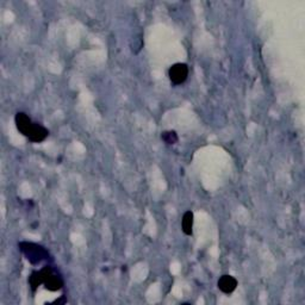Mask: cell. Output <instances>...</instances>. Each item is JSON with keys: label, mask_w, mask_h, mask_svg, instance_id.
I'll return each mask as SVG.
<instances>
[{"label": "cell", "mask_w": 305, "mask_h": 305, "mask_svg": "<svg viewBox=\"0 0 305 305\" xmlns=\"http://www.w3.org/2000/svg\"><path fill=\"white\" fill-rule=\"evenodd\" d=\"M161 138L162 141L165 142L166 144H170V146H172V144H175L176 142H178V133H176L174 130H168V131H163L162 135H161Z\"/></svg>", "instance_id": "cell-9"}, {"label": "cell", "mask_w": 305, "mask_h": 305, "mask_svg": "<svg viewBox=\"0 0 305 305\" xmlns=\"http://www.w3.org/2000/svg\"><path fill=\"white\" fill-rule=\"evenodd\" d=\"M29 284L31 286L32 291H36L40 285L43 284V276L41 271H34L29 277Z\"/></svg>", "instance_id": "cell-8"}, {"label": "cell", "mask_w": 305, "mask_h": 305, "mask_svg": "<svg viewBox=\"0 0 305 305\" xmlns=\"http://www.w3.org/2000/svg\"><path fill=\"white\" fill-rule=\"evenodd\" d=\"M48 135H49V131L47 128H44L40 123H35L34 122V125H32L31 130H30V132L28 135V138L31 141V142L40 143V142H42V141H44L45 138L48 137Z\"/></svg>", "instance_id": "cell-5"}, {"label": "cell", "mask_w": 305, "mask_h": 305, "mask_svg": "<svg viewBox=\"0 0 305 305\" xmlns=\"http://www.w3.org/2000/svg\"><path fill=\"white\" fill-rule=\"evenodd\" d=\"M170 79L174 85H181L189 76V67L186 64H175L170 68Z\"/></svg>", "instance_id": "cell-3"}, {"label": "cell", "mask_w": 305, "mask_h": 305, "mask_svg": "<svg viewBox=\"0 0 305 305\" xmlns=\"http://www.w3.org/2000/svg\"><path fill=\"white\" fill-rule=\"evenodd\" d=\"M41 272H42L43 276V284H44V287L48 291L55 292V291L61 290L64 287V280L54 271L53 267L44 266L41 269Z\"/></svg>", "instance_id": "cell-2"}, {"label": "cell", "mask_w": 305, "mask_h": 305, "mask_svg": "<svg viewBox=\"0 0 305 305\" xmlns=\"http://www.w3.org/2000/svg\"><path fill=\"white\" fill-rule=\"evenodd\" d=\"M55 304H61V303H66V299H65V296H62L61 299H56L55 302H54Z\"/></svg>", "instance_id": "cell-10"}, {"label": "cell", "mask_w": 305, "mask_h": 305, "mask_svg": "<svg viewBox=\"0 0 305 305\" xmlns=\"http://www.w3.org/2000/svg\"><path fill=\"white\" fill-rule=\"evenodd\" d=\"M18 247L24 254V257L26 258V260L32 265H38V263L50 259L48 250L41 244L34 243V242H21Z\"/></svg>", "instance_id": "cell-1"}, {"label": "cell", "mask_w": 305, "mask_h": 305, "mask_svg": "<svg viewBox=\"0 0 305 305\" xmlns=\"http://www.w3.org/2000/svg\"><path fill=\"white\" fill-rule=\"evenodd\" d=\"M182 231L186 235H192V228H193V212L192 211H186L182 216V222H181Z\"/></svg>", "instance_id": "cell-7"}, {"label": "cell", "mask_w": 305, "mask_h": 305, "mask_svg": "<svg viewBox=\"0 0 305 305\" xmlns=\"http://www.w3.org/2000/svg\"><path fill=\"white\" fill-rule=\"evenodd\" d=\"M218 288L225 295H230L238 287V280L235 279L233 276H229V274H224L219 278L218 280Z\"/></svg>", "instance_id": "cell-6"}, {"label": "cell", "mask_w": 305, "mask_h": 305, "mask_svg": "<svg viewBox=\"0 0 305 305\" xmlns=\"http://www.w3.org/2000/svg\"><path fill=\"white\" fill-rule=\"evenodd\" d=\"M15 122L18 131L22 135L25 136V137H28L30 130H31L32 125H34V122L31 121V118L25 112H18L15 117Z\"/></svg>", "instance_id": "cell-4"}]
</instances>
